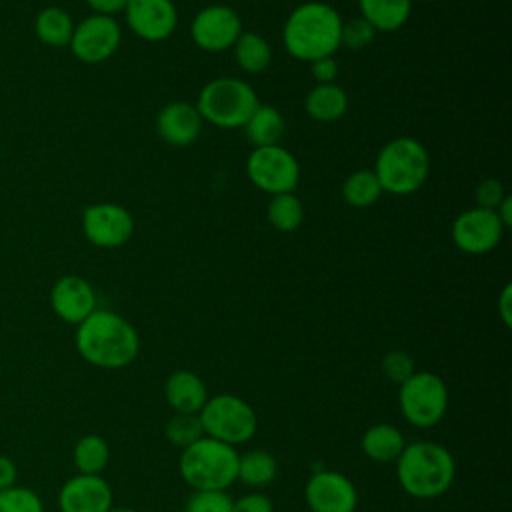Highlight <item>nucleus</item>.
<instances>
[{
    "label": "nucleus",
    "mask_w": 512,
    "mask_h": 512,
    "mask_svg": "<svg viewBox=\"0 0 512 512\" xmlns=\"http://www.w3.org/2000/svg\"><path fill=\"white\" fill-rule=\"evenodd\" d=\"M76 350L96 368L118 370L136 360L140 336L124 316L96 308L76 328Z\"/></svg>",
    "instance_id": "1"
},
{
    "label": "nucleus",
    "mask_w": 512,
    "mask_h": 512,
    "mask_svg": "<svg viewBox=\"0 0 512 512\" xmlns=\"http://www.w3.org/2000/svg\"><path fill=\"white\" fill-rule=\"evenodd\" d=\"M342 18L326 2H304L296 6L284 22L282 40L288 54L296 60L314 62L332 56L340 48Z\"/></svg>",
    "instance_id": "2"
},
{
    "label": "nucleus",
    "mask_w": 512,
    "mask_h": 512,
    "mask_svg": "<svg viewBox=\"0 0 512 512\" xmlns=\"http://www.w3.org/2000/svg\"><path fill=\"white\" fill-rule=\"evenodd\" d=\"M396 476L406 494L430 500L438 498L452 486L456 464L448 448L442 444L418 440L406 444L396 458Z\"/></svg>",
    "instance_id": "3"
},
{
    "label": "nucleus",
    "mask_w": 512,
    "mask_h": 512,
    "mask_svg": "<svg viewBox=\"0 0 512 512\" xmlns=\"http://www.w3.org/2000/svg\"><path fill=\"white\" fill-rule=\"evenodd\" d=\"M372 172L382 192L408 196L424 186L430 174V156L416 138L398 136L382 146Z\"/></svg>",
    "instance_id": "4"
},
{
    "label": "nucleus",
    "mask_w": 512,
    "mask_h": 512,
    "mask_svg": "<svg viewBox=\"0 0 512 512\" xmlns=\"http://www.w3.org/2000/svg\"><path fill=\"white\" fill-rule=\"evenodd\" d=\"M238 456L234 446L202 436L182 448L178 470L194 490H226L238 480Z\"/></svg>",
    "instance_id": "5"
},
{
    "label": "nucleus",
    "mask_w": 512,
    "mask_h": 512,
    "mask_svg": "<svg viewBox=\"0 0 512 512\" xmlns=\"http://www.w3.org/2000/svg\"><path fill=\"white\" fill-rule=\"evenodd\" d=\"M258 106L260 100L254 88L246 80L234 76L210 80L196 100L202 120L224 130L242 128Z\"/></svg>",
    "instance_id": "6"
},
{
    "label": "nucleus",
    "mask_w": 512,
    "mask_h": 512,
    "mask_svg": "<svg viewBox=\"0 0 512 512\" xmlns=\"http://www.w3.org/2000/svg\"><path fill=\"white\" fill-rule=\"evenodd\" d=\"M198 416L204 428V436H210L234 448L252 440L258 428L254 408L234 394L208 396Z\"/></svg>",
    "instance_id": "7"
},
{
    "label": "nucleus",
    "mask_w": 512,
    "mask_h": 512,
    "mask_svg": "<svg viewBox=\"0 0 512 512\" xmlns=\"http://www.w3.org/2000/svg\"><path fill=\"white\" fill-rule=\"evenodd\" d=\"M398 406L408 424L416 428L436 426L448 410V388L434 372H414L400 384Z\"/></svg>",
    "instance_id": "8"
},
{
    "label": "nucleus",
    "mask_w": 512,
    "mask_h": 512,
    "mask_svg": "<svg viewBox=\"0 0 512 512\" xmlns=\"http://www.w3.org/2000/svg\"><path fill=\"white\" fill-rule=\"evenodd\" d=\"M250 182L268 194L294 192L300 180V164L292 152L280 144L254 148L246 160Z\"/></svg>",
    "instance_id": "9"
},
{
    "label": "nucleus",
    "mask_w": 512,
    "mask_h": 512,
    "mask_svg": "<svg viewBox=\"0 0 512 512\" xmlns=\"http://www.w3.org/2000/svg\"><path fill=\"white\" fill-rule=\"evenodd\" d=\"M122 30L114 16L92 14L80 24H74L70 38L72 54L84 64H100L108 60L120 46Z\"/></svg>",
    "instance_id": "10"
},
{
    "label": "nucleus",
    "mask_w": 512,
    "mask_h": 512,
    "mask_svg": "<svg viewBox=\"0 0 512 512\" xmlns=\"http://www.w3.org/2000/svg\"><path fill=\"white\" fill-rule=\"evenodd\" d=\"M82 232L98 248H118L132 238L134 218L120 204L96 202L82 212Z\"/></svg>",
    "instance_id": "11"
},
{
    "label": "nucleus",
    "mask_w": 512,
    "mask_h": 512,
    "mask_svg": "<svg viewBox=\"0 0 512 512\" xmlns=\"http://www.w3.org/2000/svg\"><path fill=\"white\" fill-rule=\"evenodd\" d=\"M504 230L494 210L474 206L458 214L452 222V242L458 250L480 256L500 244Z\"/></svg>",
    "instance_id": "12"
},
{
    "label": "nucleus",
    "mask_w": 512,
    "mask_h": 512,
    "mask_svg": "<svg viewBox=\"0 0 512 512\" xmlns=\"http://www.w3.org/2000/svg\"><path fill=\"white\" fill-rule=\"evenodd\" d=\"M242 34V20L238 12L224 4L204 6L192 20L190 36L200 50L222 52L234 46Z\"/></svg>",
    "instance_id": "13"
},
{
    "label": "nucleus",
    "mask_w": 512,
    "mask_h": 512,
    "mask_svg": "<svg viewBox=\"0 0 512 512\" xmlns=\"http://www.w3.org/2000/svg\"><path fill=\"white\" fill-rule=\"evenodd\" d=\"M304 500L312 512H354L358 492L350 478L334 470L314 472L304 488Z\"/></svg>",
    "instance_id": "14"
},
{
    "label": "nucleus",
    "mask_w": 512,
    "mask_h": 512,
    "mask_svg": "<svg viewBox=\"0 0 512 512\" xmlns=\"http://www.w3.org/2000/svg\"><path fill=\"white\" fill-rule=\"evenodd\" d=\"M124 14L130 30L148 42L166 40L178 24L172 0H128Z\"/></svg>",
    "instance_id": "15"
},
{
    "label": "nucleus",
    "mask_w": 512,
    "mask_h": 512,
    "mask_svg": "<svg viewBox=\"0 0 512 512\" xmlns=\"http://www.w3.org/2000/svg\"><path fill=\"white\" fill-rule=\"evenodd\" d=\"M52 312L66 324H80L96 310V292L92 284L76 274L58 278L50 290Z\"/></svg>",
    "instance_id": "16"
},
{
    "label": "nucleus",
    "mask_w": 512,
    "mask_h": 512,
    "mask_svg": "<svg viewBox=\"0 0 512 512\" xmlns=\"http://www.w3.org/2000/svg\"><path fill=\"white\" fill-rule=\"evenodd\" d=\"M60 512H110L112 488L102 476L76 474L58 492Z\"/></svg>",
    "instance_id": "17"
},
{
    "label": "nucleus",
    "mask_w": 512,
    "mask_h": 512,
    "mask_svg": "<svg viewBox=\"0 0 512 512\" xmlns=\"http://www.w3.org/2000/svg\"><path fill=\"white\" fill-rule=\"evenodd\" d=\"M202 116L196 104L186 100L168 102L156 116V132L170 146L192 144L202 130Z\"/></svg>",
    "instance_id": "18"
},
{
    "label": "nucleus",
    "mask_w": 512,
    "mask_h": 512,
    "mask_svg": "<svg viewBox=\"0 0 512 512\" xmlns=\"http://www.w3.org/2000/svg\"><path fill=\"white\" fill-rule=\"evenodd\" d=\"M164 396L176 414H198L208 400V390L194 372L176 370L164 382Z\"/></svg>",
    "instance_id": "19"
},
{
    "label": "nucleus",
    "mask_w": 512,
    "mask_h": 512,
    "mask_svg": "<svg viewBox=\"0 0 512 512\" xmlns=\"http://www.w3.org/2000/svg\"><path fill=\"white\" fill-rule=\"evenodd\" d=\"M358 8L376 32H394L410 18L412 0H358Z\"/></svg>",
    "instance_id": "20"
},
{
    "label": "nucleus",
    "mask_w": 512,
    "mask_h": 512,
    "mask_svg": "<svg viewBox=\"0 0 512 512\" xmlns=\"http://www.w3.org/2000/svg\"><path fill=\"white\" fill-rule=\"evenodd\" d=\"M306 114L316 122H336L348 110L346 92L334 84H316L304 100Z\"/></svg>",
    "instance_id": "21"
},
{
    "label": "nucleus",
    "mask_w": 512,
    "mask_h": 512,
    "mask_svg": "<svg viewBox=\"0 0 512 512\" xmlns=\"http://www.w3.org/2000/svg\"><path fill=\"white\" fill-rule=\"evenodd\" d=\"M242 128H244L250 144L254 148H262V146L280 144V140L286 132V122H284V116L280 114V110H276L274 106L260 104Z\"/></svg>",
    "instance_id": "22"
},
{
    "label": "nucleus",
    "mask_w": 512,
    "mask_h": 512,
    "mask_svg": "<svg viewBox=\"0 0 512 512\" xmlns=\"http://www.w3.org/2000/svg\"><path fill=\"white\" fill-rule=\"evenodd\" d=\"M362 452L374 462H396L406 442L402 432L392 424L370 426L360 440Z\"/></svg>",
    "instance_id": "23"
},
{
    "label": "nucleus",
    "mask_w": 512,
    "mask_h": 512,
    "mask_svg": "<svg viewBox=\"0 0 512 512\" xmlns=\"http://www.w3.org/2000/svg\"><path fill=\"white\" fill-rule=\"evenodd\" d=\"M74 32L72 16L60 6H46L38 12L34 20V34L36 38L52 48H62L70 44Z\"/></svg>",
    "instance_id": "24"
},
{
    "label": "nucleus",
    "mask_w": 512,
    "mask_h": 512,
    "mask_svg": "<svg viewBox=\"0 0 512 512\" xmlns=\"http://www.w3.org/2000/svg\"><path fill=\"white\" fill-rule=\"evenodd\" d=\"M232 48L236 64L248 74H262L272 62L270 44L256 32H242Z\"/></svg>",
    "instance_id": "25"
},
{
    "label": "nucleus",
    "mask_w": 512,
    "mask_h": 512,
    "mask_svg": "<svg viewBox=\"0 0 512 512\" xmlns=\"http://www.w3.org/2000/svg\"><path fill=\"white\" fill-rule=\"evenodd\" d=\"M72 460H74L78 474L100 476L104 472V468L108 466L110 446L102 436L86 434L74 444Z\"/></svg>",
    "instance_id": "26"
},
{
    "label": "nucleus",
    "mask_w": 512,
    "mask_h": 512,
    "mask_svg": "<svg viewBox=\"0 0 512 512\" xmlns=\"http://www.w3.org/2000/svg\"><path fill=\"white\" fill-rule=\"evenodd\" d=\"M276 472L278 464L266 450H248L238 456V480H242L246 486H268L274 482Z\"/></svg>",
    "instance_id": "27"
},
{
    "label": "nucleus",
    "mask_w": 512,
    "mask_h": 512,
    "mask_svg": "<svg viewBox=\"0 0 512 512\" xmlns=\"http://www.w3.org/2000/svg\"><path fill=\"white\" fill-rule=\"evenodd\" d=\"M268 222L278 232H294L304 220V206L294 192L274 194L266 208Z\"/></svg>",
    "instance_id": "28"
},
{
    "label": "nucleus",
    "mask_w": 512,
    "mask_h": 512,
    "mask_svg": "<svg viewBox=\"0 0 512 512\" xmlns=\"http://www.w3.org/2000/svg\"><path fill=\"white\" fill-rule=\"evenodd\" d=\"M382 194L380 182L372 170H356L342 182V198L354 208L372 206Z\"/></svg>",
    "instance_id": "29"
},
{
    "label": "nucleus",
    "mask_w": 512,
    "mask_h": 512,
    "mask_svg": "<svg viewBox=\"0 0 512 512\" xmlns=\"http://www.w3.org/2000/svg\"><path fill=\"white\" fill-rule=\"evenodd\" d=\"M166 438L176 448H186L204 436V428L198 414H176L166 422Z\"/></svg>",
    "instance_id": "30"
},
{
    "label": "nucleus",
    "mask_w": 512,
    "mask_h": 512,
    "mask_svg": "<svg viewBox=\"0 0 512 512\" xmlns=\"http://www.w3.org/2000/svg\"><path fill=\"white\" fill-rule=\"evenodd\" d=\"M0 512H44L40 496L26 486L0 490Z\"/></svg>",
    "instance_id": "31"
},
{
    "label": "nucleus",
    "mask_w": 512,
    "mask_h": 512,
    "mask_svg": "<svg viewBox=\"0 0 512 512\" xmlns=\"http://www.w3.org/2000/svg\"><path fill=\"white\" fill-rule=\"evenodd\" d=\"M232 502L226 490H194L186 512H232Z\"/></svg>",
    "instance_id": "32"
},
{
    "label": "nucleus",
    "mask_w": 512,
    "mask_h": 512,
    "mask_svg": "<svg viewBox=\"0 0 512 512\" xmlns=\"http://www.w3.org/2000/svg\"><path fill=\"white\" fill-rule=\"evenodd\" d=\"M376 36V30L362 18H354L344 22L342 20V30H340V46L352 48V50H360L364 46H368Z\"/></svg>",
    "instance_id": "33"
},
{
    "label": "nucleus",
    "mask_w": 512,
    "mask_h": 512,
    "mask_svg": "<svg viewBox=\"0 0 512 512\" xmlns=\"http://www.w3.org/2000/svg\"><path fill=\"white\" fill-rule=\"evenodd\" d=\"M416 372L414 368V358L404 352V350H390L384 358H382V374L396 382L402 384L404 380H408L412 374Z\"/></svg>",
    "instance_id": "34"
},
{
    "label": "nucleus",
    "mask_w": 512,
    "mask_h": 512,
    "mask_svg": "<svg viewBox=\"0 0 512 512\" xmlns=\"http://www.w3.org/2000/svg\"><path fill=\"white\" fill-rule=\"evenodd\" d=\"M474 196H476V202H478L480 208L496 210V206L504 200L506 190H504V186H502L500 180H496V178H486V180H482V182L476 186Z\"/></svg>",
    "instance_id": "35"
},
{
    "label": "nucleus",
    "mask_w": 512,
    "mask_h": 512,
    "mask_svg": "<svg viewBox=\"0 0 512 512\" xmlns=\"http://www.w3.org/2000/svg\"><path fill=\"white\" fill-rule=\"evenodd\" d=\"M232 512H274L272 500L260 492H250L232 502Z\"/></svg>",
    "instance_id": "36"
},
{
    "label": "nucleus",
    "mask_w": 512,
    "mask_h": 512,
    "mask_svg": "<svg viewBox=\"0 0 512 512\" xmlns=\"http://www.w3.org/2000/svg\"><path fill=\"white\" fill-rule=\"evenodd\" d=\"M310 72H312V78L316 80V84H334V80L338 76V62L332 56L318 58V60L310 62Z\"/></svg>",
    "instance_id": "37"
},
{
    "label": "nucleus",
    "mask_w": 512,
    "mask_h": 512,
    "mask_svg": "<svg viewBox=\"0 0 512 512\" xmlns=\"http://www.w3.org/2000/svg\"><path fill=\"white\" fill-rule=\"evenodd\" d=\"M84 2L94 10V14L114 16L126 8L128 0H84Z\"/></svg>",
    "instance_id": "38"
},
{
    "label": "nucleus",
    "mask_w": 512,
    "mask_h": 512,
    "mask_svg": "<svg viewBox=\"0 0 512 512\" xmlns=\"http://www.w3.org/2000/svg\"><path fill=\"white\" fill-rule=\"evenodd\" d=\"M498 314L504 322L506 328H510L512 324V286L506 284L500 292V298H498Z\"/></svg>",
    "instance_id": "39"
},
{
    "label": "nucleus",
    "mask_w": 512,
    "mask_h": 512,
    "mask_svg": "<svg viewBox=\"0 0 512 512\" xmlns=\"http://www.w3.org/2000/svg\"><path fill=\"white\" fill-rule=\"evenodd\" d=\"M16 486V464L8 456H0V490Z\"/></svg>",
    "instance_id": "40"
},
{
    "label": "nucleus",
    "mask_w": 512,
    "mask_h": 512,
    "mask_svg": "<svg viewBox=\"0 0 512 512\" xmlns=\"http://www.w3.org/2000/svg\"><path fill=\"white\" fill-rule=\"evenodd\" d=\"M496 216H498V220L502 222V226L504 228H510L512 226V198L506 194L504 196V200L496 206Z\"/></svg>",
    "instance_id": "41"
},
{
    "label": "nucleus",
    "mask_w": 512,
    "mask_h": 512,
    "mask_svg": "<svg viewBox=\"0 0 512 512\" xmlns=\"http://www.w3.org/2000/svg\"><path fill=\"white\" fill-rule=\"evenodd\" d=\"M110 512H138V510H132V508H110Z\"/></svg>",
    "instance_id": "42"
},
{
    "label": "nucleus",
    "mask_w": 512,
    "mask_h": 512,
    "mask_svg": "<svg viewBox=\"0 0 512 512\" xmlns=\"http://www.w3.org/2000/svg\"><path fill=\"white\" fill-rule=\"evenodd\" d=\"M422 2H432V0H422Z\"/></svg>",
    "instance_id": "43"
}]
</instances>
